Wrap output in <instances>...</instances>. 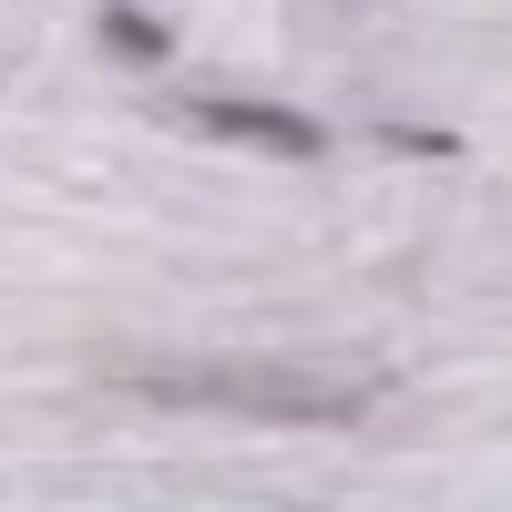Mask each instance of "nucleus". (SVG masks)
Returning a JSON list of instances; mask_svg holds the SVG:
<instances>
[{
    "label": "nucleus",
    "instance_id": "obj_1",
    "mask_svg": "<svg viewBox=\"0 0 512 512\" xmlns=\"http://www.w3.org/2000/svg\"><path fill=\"white\" fill-rule=\"evenodd\" d=\"M144 390L164 400H236V410H349V390H318V379H226V369H144Z\"/></svg>",
    "mask_w": 512,
    "mask_h": 512
}]
</instances>
